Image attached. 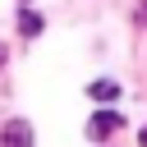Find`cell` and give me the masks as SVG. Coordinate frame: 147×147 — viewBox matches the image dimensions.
I'll return each instance as SVG.
<instances>
[{
  "mask_svg": "<svg viewBox=\"0 0 147 147\" xmlns=\"http://www.w3.org/2000/svg\"><path fill=\"white\" fill-rule=\"evenodd\" d=\"M115 129H124V115H119V110H96V115L87 119V138H106V133H115Z\"/></svg>",
  "mask_w": 147,
  "mask_h": 147,
  "instance_id": "1",
  "label": "cell"
},
{
  "mask_svg": "<svg viewBox=\"0 0 147 147\" xmlns=\"http://www.w3.org/2000/svg\"><path fill=\"white\" fill-rule=\"evenodd\" d=\"M0 147H32V124L28 119H9L0 133Z\"/></svg>",
  "mask_w": 147,
  "mask_h": 147,
  "instance_id": "2",
  "label": "cell"
},
{
  "mask_svg": "<svg viewBox=\"0 0 147 147\" xmlns=\"http://www.w3.org/2000/svg\"><path fill=\"white\" fill-rule=\"evenodd\" d=\"M87 96H92V101H119V87L101 78V83H87Z\"/></svg>",
  "mask_w": 147,
  "mask_h": 147,
  "instance_id": "3",
  "label": "cell"
},
{
  "mask_svg": "<svg viewBox=\"0 0 147 147\" xmlns=\"http://www.w3.org/2000/svg\"><path fill=\"white\" fill-rule=\"evenodd\" d=\"M18 32H23V37H37V32H41V14L23 9V14H18Z\"/></svg>",
  "mask_w": 147,
  "mask_h": 147,
  "instance_id": "4",
  "label": "cell"
},
{
  "mask_svg": "<svg viewBox=\"0 0 147 147\" xmlns=\"http://www.w3.org/2000/svg\"><path fill=\"white\" fill-rule=\"evenodd\" d=\"M138 28H147V0L138 5Z\"/></svg>",
  "mask_w": 147,
  "mask_h": 147,
  "instance_id": "5",
  "label": "cell"
},
{
  "mask_svg": "<svg viewBox=\"0 0 147 147\" xmlns=\"http://www.w3.org/2000/svg\"><path fill=\"white\" fill-rule=\"evenodd\" d=\"M138 147H147V124H142V129H138Z\"/></svg>",
  "mask_w": 147,
  "mask_h": 147,
  "instance_id": "6",
  "label": "cell"
},
{
  "mask_svg": "<svg viewBox=\"0 0 147 147\" xmlns=\"http://www.w3.org/2000/svg\"><path fill=\"white\" fill-rule=\"evenodd\" d=\"M5 60H9V51H5V46H0V69H5Z\"/></svg>",
  "mask_w": 147,
  "mask_h": 147,
  "instance_id": "7",
  "label": "cell"
},
{
  "mask_svg": "<svg viewBox=\"0 0 147 147\" xmlns=\"http://www.w3.org/2000/svg\"><path fill=\"white\" fill-rule=\"evenodd\" d=\"M23 5H28V0H23Z\"/></svg>",
  "mask_w": 147,
  "mask_h": 147,
  "instance_id": "8",
  "label": "cell"
}]
</instances>
